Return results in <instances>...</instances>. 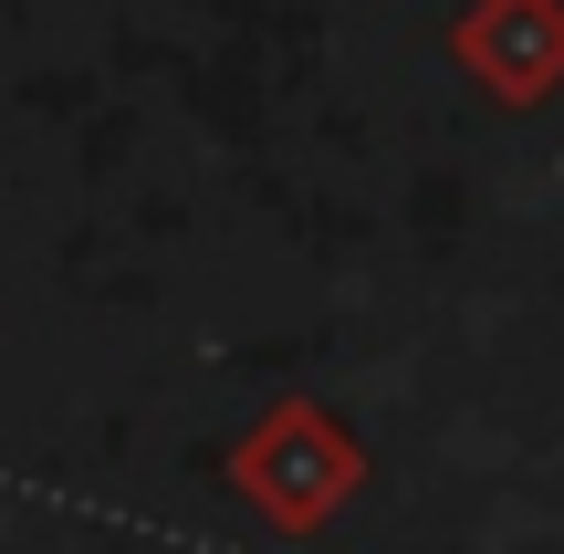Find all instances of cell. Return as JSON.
I'll return each instance as SVG.
<instances>
[{"label":"cell","mask_w":564,"mask_h":554,"mask_svg":"<svg viewBox=\"0 0 564 554\" xmlns=\"http://www.w3.org/2000/svg\"><path fill=\"white\" fill-rule=\"evenodd\" d=\"M449 53L502 105H544L564 84V0H470L449 21Z\"/></svg>","instance_id":"7a4b0ae2"},{"label":"cell","mask_w":564,"mask_h":554,"mask_svg":"<svg viewBox=\"0 0 564 554\" xmlns=\"http://www.w3.org/2000/svg\"><path fill=\"white\" fill-rule=\"evenodd\" d=\"M366 481V450L345 419H324L314 398H282V409L262 419V430L230 450V492L251 502L262 523H282V534H314V523H335V502Z\"/></svg>","instance_id":"6da1fadb"}]
</instances>
